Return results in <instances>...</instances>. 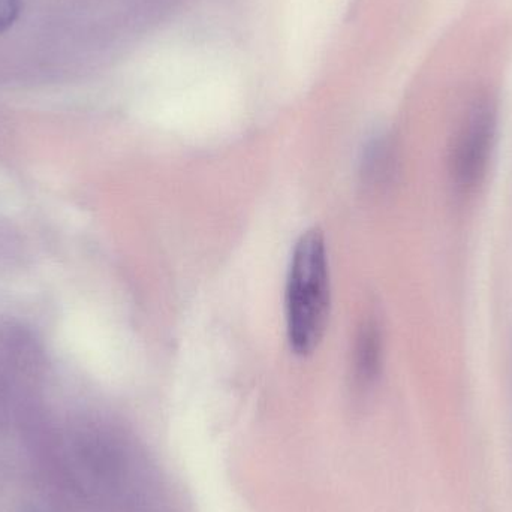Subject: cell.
I'll use <instances>...</instances> for the list:
<instances>
[{
    "label": "cell",
    "instance_id": "obj_2",
    "mask_svg": "<svg viewBox=\"0 0 512 512\" xmlns=\"http://www.w3.org/2000/svg\"><path fill=\"white\" fill-rule=\"evenodd\" d=\"M489 131L481 122L474 123L460 144L457 153V173L465 182L475 179L486 161L489 149Z\"/></svg>",
    "mask_w": 512,
    "mask_h": 512
},
{
    "label": "cell",
    "instance_id": "obj_3",
    "mask_svg": "<svg viewBox=\"0 0 512 512\" xmlns=\"http://www.w3.org/2000/svg\"><path fill=\"white\" fill-rule=\"evenodd\" d=\"M21 11L20 0H0V33L6 32Z\"/></svg>",
    "mask_w": 512,
    "mask_h": 512
},
{
    "label": "cell",
    "instance_id": "obj_1",
    "mask_svg": "<svg viewBox=\"0 0 512 512\" xmlns=\"http://www.w3.org/2000/svg\"><path fill=\"white\" fill-rule=\"evenodd\" d=\"M331 310L330 265L319 228L301 234L292 251L285 289L286 336L300 357L313 354L324 339Z\"/></svg>",
    "mask_w": 512,
    "mask_h": 512
}]
</instances>
